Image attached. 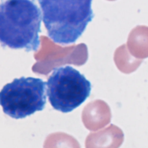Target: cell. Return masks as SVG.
<instances>
[{"mask_svg":"<svg viewBox=\"0 0 148 148\" xmlns=\"http://www.w3.org/2000/svg\"><path fill=\"white\" fill-rule=\"evenodd\" d=\"M46 82L39 78L21 77L5 84L0 92L3 112L15 119H24L45 108Z\"/></svg>","mask_w":148,"mask_h":148,"instance_id":"obj_3","label":"cell"},{"mask_svg":"<svg viewBox=\"0 0 148 148\" xmlns=\"http://www.w3.org/2000/svg\"><path fill=\"white\" fill-rule=\"evenodd\" d=\"M42 14L32 0H5L0 5V40L2 46L27 51L40 46Z\"/></svg>","mask_w":148,"mask_h":148,"instance_id":"obj_1","label":"cell"},{"mask_svg":"<svg viewBox=\"0 0 148 148\" xmlns=\"http://www.w3.org/2000/svg\"><path fill=\"white\" fill-rule=\"evenodd\" d=\"M92 0H38L49 37L55 43H75L92 21Z\"/></svg>","mask_w":148,"mask_h":148,"instance_id":"obj_2","label":"cell"},{"mask_svg":"<svg viewBox=\"0 0 148 148\" xmlns=\"http://www.w3.org/2000/svg\"><path fill=\"white\" fill-rule=\"evenodd\" d=\"M51 106L62 113L72 111L90 96L91 85L85 76L71 66L54 69L46 82Z\"/></svg>","mask_w":148,"mask_h":148,"instance_id":"obj_4","label":"cell"}]
</instances>
